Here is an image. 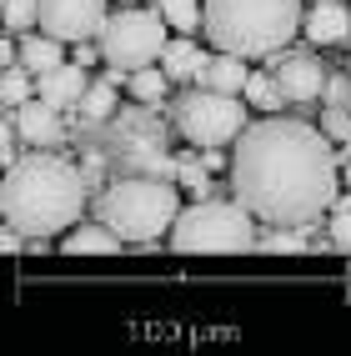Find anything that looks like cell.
I'll use <instances>...</instances> for the list:
<instances>
[{
	"label": "cell",
	"mask_w": 351,
	"mask_h": 356,
	"mask_svg": "<svg viewBox=\"0 0 351 356\" xmlns=\"http://www.w3.org/2000/svg\"><path fill=\"white\" fill-rule=\"evenodd\" d=\"M346 111H351V65H346Z\"/></svg>",
	"instance_id": "cell-27"
},
{
	"label": "cell",
	"mask_w": 351,
	"mask_h": 356,
	"mask_svg": "<svg viewBox=\"0 0 351 356\" xmlns=\"http://www.w3.org/2000/svg\"><path fill=\"white\" fill-rule=\"evenodd\" d=\"M246 81H251V70H246V60L241 56H231V51H216L206 60V70L191 81V86H211V90H226V96H241L246 90Z\"/></svg>",
	"instance_id": "cell-13"
},
{
	"label": "cell",
	"mask_w": 351,
	"mask_h": 356,
	"mask_svg": "<svg viewBox=\"0 0 351 356\" xmlns=\"http://www.w3.org/2000/svg\"><path fill=\"white\" fill-rule=\"evenodd\" d=\"M151 6L171 20V31H196V26H206V6H201V0H151Z\"/></svg>",
	"instance_id": "cell-20"
},
{
	"label": "cell",
	"mask_w": 351,
	"mask_h": 356,
	"mask_svg": "<svg viewBox=\"0 0 351 356\" xmlns=\"http://www.w3.org/2000/svg\"><path fill=\"white\" fill-rule=\"evenodd\" d=\"M85 65L76 60V65H56V70H45V76L35 81V96L40 101H51L56 111H76L81 106V96H85Z\"/></svg>",
	"instance_id": "cell-12"
},
{
	"label": "cell",
	"mask_w": 351,
	"mask_h": 356,
	"mask_svg": "<svg viewBox=\"0 0 351 356\" xmlns=\"http://www.w3.org/2000/svg\"><path fill=\"white\" fill-rule=\"evenodd\" d=\"M332 241H336L341 251H351V196L332 206Z\"/></svg>",
	"instance_id": "cell-25"
},
{
	"label": "cell",
	"mask_w": 351,
	"mask_h": 356,
	"mask_svg": "<svg viewBox=\"0 0 351 356\" xmlns=\"http://www.w3.org/2000/svg\"><path fill=\"white\" fill-rule=\"evenodd\" d=\"M206 60H211V56L201 51L191 35H176V40L166 45V56H161V65H166L171 81H196L201 70H206Z\"/></svg>",
	"instance_id": "cell-16"
},
{
	"label": "cell",
	"mask_w": 351,
	"mask_h": 356,
	"mask_svg": "<svg viewBox=\"0 0 351 356\" xmlns=\"http://www.w3.org/2000/svg\"><path fill=\"white\" fill-rule=\"evenodd\" d=\"M166 26L171 20L161 15L156 6H121L111 20H106V31L96 35V45H101V60L111 65V70H146V65H156L161 56H166Z\"/></svg>",
	"instance_id": "cell-6"
},
{
	"label": "cell",
	"mask_w": 351,
	"mask_h": 356,
	"mask_svg": "<svg viewBox=\"0 0 351 356\" xmlns=\"http://www.w3.org/2000/svg\"><path fill=\"white\" fill-rule=\"evenodd\" d=\"M176 251H251L256 246V216L231 196H196V206H181L171 226Z\"/></svg>",
	"instance_id": "cell-5"
},
{
	"label": "cell",
	"mask_w": 351,
	"mask_h": 356,
	"mask_svg": "<svg viewBox=\"0 0 351 356\" xmlns=\"http://www.w3.org/2000/svg\"><path fill=\"white\" fill-rule=\"evenodd\" d=\"M271 76L281 81V90H286L291 106H311L316 96H326V65L307 51H276L271 56Z\"/></svg>",
	"instance_id": "cell-9"
},
{
	"label": "cell",
	"mask_w": 351,
	"mask_h": 356,
	"mask_svg": "<svg viewBox=\"0 0 351 356\" xmlns=\"http://www.w3.org/2000/svg\"><path fill=\"white\" fill-rule=\"evenodd\" d=\"M246 106L251 111H281L286 106V90H281V81L271 76V70H251V81H246Z\"/></svg>",
	"instance_id": "cell-17"
},
{
	"label": "cell",
	"mask_w": 351,
	"mask_h": 356,
	"mask_svg": "<svg viewBox=\"0 0 351 356\" xmlns=\"http://www.w3.org/2000/svg\"><path fill=\"white\" fill-rule=\"evenodd\" d=\"M90 201V176L85 165L65 161L56 151H31L15 156L0 181V216L6 226H20L26 236H51L70 231L81 221V211Z\"/></svg>",
	"instance_id": "cell-2"
},
{
	"label": "cell",
	"mask_w": 351,
	"mask_h": 356,
	"mask_svg": "<svg viewBox=\"0 0 351 356\" xmlns=\"http://www.w3.org/2000/svg\"><path fill=\"white\" fill-rule=\"evenodd\" d=\"M126 86H131V96H136L140 106H156V101L171 90V76H166V65L156 60V65H146V70H131Z\"/></svg>",
	"instance_id": "cell-19"
},
{
	"label": "cell",
	"mask_w": 351,
	"mask_h": 356,
	"mask_svg": "<svg viewBox=\"0 0 351 356\" xmlns=\"http://www.w3.org/2000/svg\"><path fill=\"white\" fill-rule=\"evenodd\" d=\"M176 131L191 140V146H236V136L246 131V106L241 96H226V90L211 86H191L176 101Z\"/></svg>",
	"instance_id": "cell-7"
},
{
	"label": "cell",
	"mask_w": 351,
	"mask_h": 356,
	"mask_svg": "<svg viewBox=\"0 0 351 356\" xmlns=\"http://www.w3.org/2000/svg\"><path fill=\"white\" fill-rule=\"evenodd\" d=\"M301 35L311 45H346L351 40V6L346 0H321V6H311L307 20H301Z\"/></svg>",
	"instance_id": "cell-11"
},
{
	"label": "cell",
	"mask_w": 351,
	"mask_h": 356,
	"mask_svg": "<svg viewBox=\"0 0 351 356\" xmlns=\"http://www.w3.org/2000/svg\"><path fill=\"white\" fill-rule=\"evenodd\" d=\"M176 186H186L191 196H211L216 186H211V176H206V161L196 165V161H181L176 165Z\"/></svg>",
	"instance_id": "cell-24"
},
{
	"label": "cell",
	"mask_w": 351,
	"mask_h": 356,
	"mask_svg": "<svg viewBox=\"0 0 351 356\" xmlns=\"http://www.w3.org/2000/svg\"><path fill=\"white\" fill-rule=\"evenodd\" d=\"M111 20L106 0H40V31H51L65 45H81V40H96Z\"/></svg>",
	"instance_id": "cell-8"
},
{
	"label": "cell",
	"mask_w": 351,
	"mask_h": 356,
	"mask_svg": "<svg viewBox=\"0 0 351 356\" xmlns=\"http://www.w3.org/2000/svg\"><path fill=\"white\" fill-rule=\"evenodd\" d=\"M10 115H15V136L26 140V146L51 151V146H60V140H65V121H60V111H56L51 101H40V96H31L26 106H15Z\"/></svg>",
	"instance_id": "cell-10"
},
{
	"label": "cell",
	"mask_w": 351,
	"mask_h": 356,
	"mask_svg": "<svg viewBox=\"0 0 351 356\" xmlns=\"http://www.w3.org/2000/svg\"><path fill=\"white\" fill-rule=\"evenodd\" d=\"M341 181H346V191H351V151L341 156Z\"/></svg>",
	"instance_id": "cell-26"
},
{
	"label": "cell",
	"mask_w": 351,
	"mask_h": 356,
	"mask_svg": "<svg viewBox=\"0 0 351 356\" xmlns=\"http://www.w3.org/2000/svg\"><path fill=\"white\" fill-rule=\"evenodd\" d=\"M181 216V186H171L166 176H121L106 191H96V221H106L121 241L151 246L161 231H171Z\"/></svg>",
	"instance_id": "cell-4"
},
{
	"label": "cell",
	"mask_w": 351,
	"mask_h": 356,
	"mask_svg": "<svg viewBox=\"0 0 351 356\" xmlns=\"http://www.w3.org/2000/svg\"><path fill=\"white\" fill-rule=\"evenodd\" d=\"M6 31H40V0H6Z\"/></svg>",
	"instance_id": "cell-22"
},
{
	"label": "cell",
	"mask_w": 351,
	"mask_h": 356,
	"mask_svg": "<svg viewBox=\"0 0 351 356\" xmlns=\"http://www.w3.org/2000/svg\"><path fill=\"white\" fill-rule=\"evenodd\" d=\"M60 251H70V256H115V251H121V236H115L106 221H90V226L76 221V226L65 231Z\"/></svg>",
	"instance_id": "cell-15"
},
{
	"label": "cell",
	"mask_w": 351,
	"mask_h": 356,
	"mask_svg": "<svg viewBox=\"0 0 351 356\" xmlns=\"http://www.w3.org/2000/svg\"><path fill=\"white\" fill-rule=\"evenodd\" d=\"M301 0H206V40L241 60L286 51V40L301 35Z\"/></svg>",
	"instance_id": "cell-3"
},
{
	"label": "cell",
	"mask_w": 351,
	"mask_h": 356,
	"mask_svg": "<svg viewBox=\"0 0 351 356\" xmlns=\"http://www.w3.org/2000/svg\"><path fill=\"white\" fill-rule=\"evenodd\" d=\"M20 65L40 81L45 70L65 65V40H56L51 31H26V35H20Z\"/></svg>",
	"instance_id": "cell-14"
},
{
	"label": "cell",
	"mask_w": 351,
	"mask_h": 356,
	"mask_svg": "<svg viewBox=\"0 0 351 356\" xmlns=\"http://www.w3.org/2000/svg\"><path fill=\"white\" fill-rule=\"evenodd\" d=\"M256 246L271 251V256H281V251H307L311 241H307V236H296L291 226H276V231H266V236H256Z\"/></svg>",
	"instance_id": "cell-23"
},
{
	"label": "cell",
	"mask_w": 351,
	"mask_h": 356,
	"mask_svg": "<svg viewBox=\"0 0 351 356\" xmlns=\"http://www.w3.org/2000/svg\"><path fill=\"white\" fill-rule=\"evenodd\" d=\"M31 96H35V76L26 65H6V76H0V101H6V111L26 106Z\"/></svg>",
	"instance_id": "cell-21"
},
{
	"label": "cell",
	"mask_w": 351,
	"mask_h": 356,
	"mask_svg": "<svg viewBox=\"0 0 351 356\" xmlns=\"http://www.w3.org/2000/svg\"><path fill=\"white\" fill-rule=\"evenodd\" d=\"M115 6H140V0H115Z\"/></svg>",
	"instance_id": "cell-28"
},
{
	"label": "cell",
	"mask_w": 351,
	"mask_h": 356,
	"mask_svg": "<svg viewBox=\"0 0 351 356\" xmlns=\"http://www.w3.org/2000/svg\"><path fill=\"white\" fill-rule=\"evenodd\" d=\"M341 161L332 136L296 115H266L236 136L231 196L266 226H311L341 201Z\"/></svg>",
	"instance_id": "cell-1"
},
{
	"label": "cell",
	"mask_w": 351,
	"mask_h": 356,
	"mask_svg": "<svg viewBox=\"0 0 351 356\" xmlns=\"http://www.w3.org/2000/svg\"><path fill=\"white\" fill-rule=\"evenodd\" d=\"M81 121L85 126H106L111 115H115V86L111 81H96V86H85V96H81Z\"/></svg>",
	"instance_id": "cell-18"
}]
</instances>
